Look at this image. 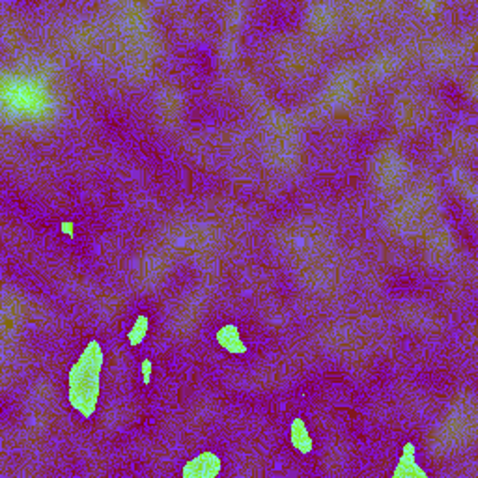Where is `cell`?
<instances>
[{
	"label": "cell",
	"instance_id": "cell-1",
	"mask_svg": "<svg viewBox=\"0 0 478 478\" xmlns=\"http://www.w3.org/2000/svg\"><path fill=\"white\" fill-rule=\"evenodd\" d=\"M105 365L103 348L99 340H90L79 359L73 363L67 375V398L75 411L84 419H92L98 409L99 389H101V370Z\"/></svg>",
	"mask_w": 478,
	"mask_h": 478
},
{
	"label": "cell",
	"instance_id": "cell-2",
	"mask_svg": "<svg viewBox=\"0 0 478 478\" xmlns=\"http://www.w3.org/2000/svg\"><path fill=\"white\" fill-rule=\"evenodd\" d=\"M222 469V463H221V457L217 456L215 453H210V450H206V453H200L196 457H193V460H189V462L183 465V469H181V477L186 478H213L217 477V474L221 473Z\"/></svg>",
	"mask_w": 478,
	"mask_h": 478
},
{
	"label": "cell",
	"instance_id": "cell-3",
	"mask_svg": "<svg viewBox=\"0 0 478 478\" xmlns=\"http://www.w3.org/2000/svg\"><path fill=\"white\" fill-rule=\"evenodd\" d=\"M394 478L400 477H422L426 478L428 474L419 467V463H416V448L413 443H407L406 447H404V453H402L400 460H398V465H396L394 473H392Z\"/></svg>",
	"mask_w": 478,
	"mask_h": 478
},
{
	"label": "cell",
	"instance_id": "cell-4",
	"mask_svg": "<svg viewBox=\"0 0 478 478\" xmlns=\"http://www.w3.org/2000/svg\"><path fill=\"white\" fill-rule=\"evenodd\" d=\"M215 338L221 344V348H224L230 353H247L249 351V348L243 344L239 331H237V327L234 324L222 325L221 329L217 331Z\"/></svg>",
	"mask_w": 478,
	"mask_h": 478
},
{
	"label": "cell",
	"instance_id": "cell-5",
	"mask_svg": "<svg viewBox=\"0 0 478 478\" xmlns=\"http://www.w3.org/2000/svg\"><path fill=\"white\" fill-rule=\"evenodd\" d=\"M290 441H292L293 448L299 450L301 454H310L312 453L314 441L310 437L309 430H307V424H305L303 419H293L292 424H290Z\"/></svg>",
	"mask_w": 478,
	"mask_h": 478
},
{
	"label": "cell",
	"instance_id": "cell-6",
	"mask_svg": "<svg viewBox=\"0 0 478 478\" xmlns=\"http://www.w3.org/2000/svg\"><path fill=\"white\" fill-rule=\"evenodd\" d=\"M148 327H149V319L146 314H139L137 316V319H135V325L131 327V331L127 333V340L129 344L133 346H139L142 340H144L146 333H148Z\"/></svg>",
	"mask_w": 478,
	"mask_h": 478
},
{
	"label": "cell",
	"instance_id": "cell-7",
	"mask_svg": "<svg viewBox=\"0 0 478 478\" xmlns=\"http://www.w3.org/2000/svg\"><path fill=\"white\" fill-rule=\"evenodd\" d=\"M149 372H152V360L144 359L142 360V375H144V385L149 383Z\"/></svg>",
	"mask_w": 478,
	"mask_h": 478
}]
</instances>
